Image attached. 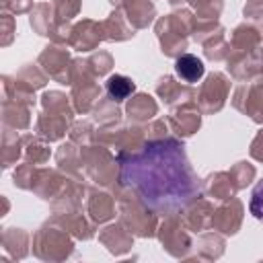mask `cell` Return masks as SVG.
<instances>
[{
    "mask_svg": "<svg viewBox=\"0 0 263 263\" xmlns=\"http://www.w3.org/2000/svg\"><path fill=\"white\" fill-rule=\"evenodd\" d=\"M175 70L179 78H183L185 82H195L203 76V62L197 60L195 55H181L175 64Z\"/></svg>",
    "mask_w": 263,
    "mask_h": 263,
    "instance_id": "2",
    "label": "cell"
},
{
    "mask_svg": "<svg viewBox=\"0 0 263 263\" xmlns=\"http://www.w3.org/2000/svg\"><path fill=\"white\" fill-rule=\"evenodd\" d=\"M107 90L113 99L123 101L129 92H134V84H132V80H127L123 76H111L109 82H107Z\"/></svg>",
    "mask_w": 263,
    "mask_h": 263,
    "instance_id": "3",
    "label": "cell"
},
{
    "mask_svg": "<svg viewBox=\"0 0 263 263\" xmlns=\"http://www.w3.org/2000/svg\"><path fill=\"white\" fill-rule=\"evenodd\" d=\"M121 181L154 212H175L199 195V183L183 144L156 140L121 160Z\"/></svg>",
    "mask_w": 263,
    "mask_h": 263,
    "instance_id": "1",
    "label": "cell"
},
{
    "mask_svg": "<svg viewBox=\"0 0 263 263\" xmlns=\"http://www.w3.org/2000/svg\"><path fill=\"white\" fill-rule=\"evenodd\" d=\"M249 210H251L253 218L263 224V181H259V183L253 187L251 201H249Z\"/></svg>",
    "mask_w": 263,
    "mask_h": 263,
    "instance_id": "4",
    "label": "cell"
}]
</instances>
